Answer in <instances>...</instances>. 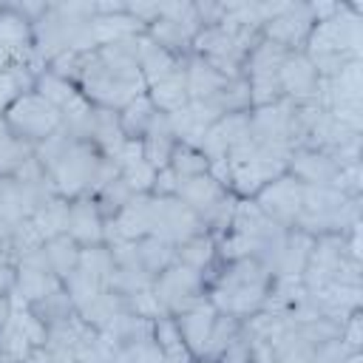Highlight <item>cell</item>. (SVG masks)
<instances>
[{"instance_id": "obj_1", "label": "cell", "mask_w": 363, "mask_h": 363, "mask_svg": "<svg viewBox=\"0 0 363 363\" xmlns=\"http://www.w3.org/2000/svg\"><path fill=\"white\" fill-rule=\"evenodd\" d=\"M136 37L105 43L88 51H65L54 57L45 68L74 82L91 105L122 111L130 99L147 91L136 62Z\"/></svg>"}, {"instance_id": "obj_2", "label": "cell", "mask_w": 363, "mask_h": 363, "mask_svg": "<svg viewBox=\"0 0 363 363\" xmlns=\"http://www.w3.org/2000/svg\"><path fill=\"white\" fill-rule=\"evenodd\" d=\"M34 159L45 170L54 193L68 201L77 196H94L108 179L119 176L111 159H105L91 142L77 139L65 128L40 142L34 147Z\"/></svg>"}, {"instance_id": "obj_3", "label": "cell", "mask_w": 363, "mask_h": 363, "mask_svg": "<svg viewBox=\"0 0 363 363\" xmlns=\"http://www.w3.org/2000/svg\"><path fill=\"white\" fill-rule=\"evenodd\" d=\"M272 272L255 261V258H233V261H218L210 275L204 278L207 284V301L238 320L252 318L255 312L264 309L267 295L272 289Z\"/></svg>"}, {"instance_id": "obj_4", "label": "cell", "mask_w": 363, "mask_h": 363, "mask_svg": "<svg viewBox=\"0 0 363 363\" xmlns=\"http://www.w3.org/2000/svg\"><path fill=\"white\" fill-rule=\"evenodd\" d=\"M96 3H48L43 17L31 26L34 31V54L45 68L54 57L65 51H88L96 48L94 20Z\"/></svg>"}, {"instance_id": "obj_5", "label": "cell", "mask_w": 363, "mask_h": 363, "mask_svg": "<svg viewBox=\"0 0 363 363\" xmlns=\"http://www.w3.org/2000/svg\"><path fill=\"white\" fill-rule=\"evenodd\" d=\"M360 224L352 227L343 235H318L312 238L306 267L301 272V281L306 289H318L326 284H346V286H363L360 272Z\"/></svg>"}, {"instance_id": "obj_6", "label": "cell", "mask_w": 363, "mask_h": 363, "mask_svg": "<svg viewBox=\"0 0 363 363\" xmlns=\"http://www.w3.org/2000/svg\"><path fill=\"white\" fill-rule=\"evenodd\" d=\"M258 40H261L258 26H247V23L233 20V17H221L216 26H204L199 31L190 54L210 62L218 74L235 79V77H244L247 57Z\"/></svg>"}, {"instance_id": "obj_7", "label": "cell", "mask_w": 363, "mask_h": 363, "mask_svg": "<svg viewBox=\"0 0 363 363\" xmlns=\"http://www.w3.org/2000/svg\"><path fill=\"white\" fill-rule=\"evenodd\" d=\"M357 224H360V199L346 196L335 187L303 184V210L292 230L318 238V235H343Z\"/></svg>"}, {"instance_id": "obj_8", "label": "cell", "mask_w": 363, "mask_h": 363, "mask_svg": "<svg viewBox=\"0 0 363 363\" xmlns=\"http://www.w3.org/2000/svg\"><path fill=\"white\" fill-rule=\"evenodd\" d=\"M306 57H349L363 60V6L337 3V9L320 17L306 40Z\"/></svg>"}, {"instance_id": "obj_9", "label": "cell", "mask_w": 363, "mask_h": 363, "mask_svg": "<svg viewBox=\"0 0 363 363\" xmlns=\"http://www.w3.org/2000/svg\"><path fill=\"white\" fill-rule=\"evenodd\" d=\"M224 170H227V187L235 199H255L269 182L286 173V159L247 139L224 156Z\"/></svg>"}, {"instance_id": "obj_10", "label": "cell", "mask_w": 363, "mask_h": 363, "mask_svg": "<svg viewBox=\"0 0 363 363\" xmlns=\"http://www.w3.org/2000/svg\"><path fill=\"white\" fill-rule=\"evenodd\" d=\"M201 20H199V9L196 3H159V14L153 17V23L145 28V34L159 43L164 51H170L173 57L184 60L193 51V40L201 31Z\"/></svg>"}, {"instance_id": "obj_11", "label": "cell", "mask_w": 363, "mask_h": 363, "mask_svg": "<svg viewBox=\"0 0 363 363\" xmlns=\"http://www.w3.org/2000/svg\"><path fill=\"white\" fill-rule=\"evenodd\" d=\"M153 295L159 301L162 315L176 318L193 306H199L201 301H207V284L201 278V272L173 261L164 272H159L153 278Z\"/></svg>"}, {"instance_id": "obj_12", "label": "cell", "mask_w": 363, "mask_h": 363, "mask_svg": "<svg viewBox=\"0 0 363 363\" xmlns=\"http://www.w3.org/2000/svg\"><path fill=\"white\" fill-rule=\"evenodd\" d=\"M3 119H6V125H9L23 142H28V145H34V147L62 128L60 111H57L43 94H37L34 88L26 91V94L3 113Z\"/></svg>"}, {"instance_id": "obj_13", "label": "cell", "mask_w": 363, "mask_h": 363, "mask_svg": "<svg viewBox=\"0 0 363 363\" xmlns=\"http://www.w3.org/2000/svg\"><path fill=\"white\" fill-rule=\"evenodd\" d=\"M286 54L289 51H284L281 45H275V43H269L264 37L250 51L247 65H244V79L250 85L252 108L272 105V102L284 99L281 96V65H284Z\"/></svg>"}, {"instance_id": "obj_14", "label": "cell", "mask_w": 363, "mask_h": 363, "mask_svg": "<svg viewBox=\"0 0 363 363\" xmlns=\"http://www.w3.org/2000/svg\"><path fill=\"white\" fill-rule=\"evenodd\" d=\"M318 17H315V9L312 3H284L261 28V37L281 45L284 51H303L306 48V40L315 28Z\"/></svg>"}, {"instance_id": "obj_15", "label": "cell", "mask_w": 363, "mask_h": 363, "mask_svg": "<svg viewBox=\"0 0 363 363\" xmlns=\"http://www.w3.org/2000/svg\"><path fill=\"white\" fill-rule=\"evenodd\" d=\"M23 65L34 68L37 74L43 71L34 54V31L23 14H17L9 3H3L0 9V71L23 68Z\"/></svg>"}, {"instance_id": "obj_16", "label": "cell", "mask_w": 363, "mask_h": 363, "mask_svg": "<svg viewBox=\"0 0 363 363\" xmlns=\"http://www.w3.org/2000/svg\"><path fill=\"white\" fill-rule=\"evenodd\" d=\"M207 233L199 216L179 199V196H153L150 204V235L164 238L167 244L179 247L182 241Z\"/></svg>"}, {"instance_id": "obj_17", "label": "cell", "mask_w": 363, "mask_h": 363, "mask_svg": "<svg viewBox=\"0 0 363 363\" xmlns=\"http://www.w3.org/2000/svg\"><path fill=\"white\" fill-rule=\"evenodd\" d=\"M34 91L43 94V96L60 111V116H62V128H68L71 133H77L79 125H82V122L88 119V113L94 111V105L82 96V91H79L74 82L57 77V74L48 71V68H43V71L37 74V79H34Z\"/></svg>"}, {"instance_id": "obj_18", "label": "cell", "mask_w": 363, "mask_h": 363, "mask_svg": "<svg viewBox=\"0 0 363 363\" xmlns=\"http://www.w3.org/2000/svg\"><path fill=\"white\" fill-rule=\"evenodd\" d=\"M252 201L275 224L292 230L295 221H298V216H301V210H303V184L298 179H292L289 173H284L275 182H269Z\"/></svg>"}, {"instance_id": "obj_19", "label": "cell", "mask_w": 363, "mask_h": 363, "mask_svg": "<svg viewBox=\"0 0 363 363\" xmlns=\"http://www.w3.org/2000/svg\"><path fill=\"white\" fill-rule=\"evenodd\" d=\"M340 170L343 167L326 150H318V147H298L289 153V162H286V173L306 187H335L337 190Z\"/></svg>"}, {"instance_id": "obj_20", "label": "cell", "mask_w": 363, "mask_h": 363, "mask_svg": "<svg viewBox=\"0 0 363 363\" xmlns=\"http://www.w3.org/2000/svg\"><path fill=\"white\" fill-rule=\"evenodd\" d=\"M318 91H320V77L312 60L303 51L286 54L281 65V96L295 105H309L318 102Z\"/></svg>"}, {"instance_id": "obj_21", "label": "cell", "mask_w": 363, "mask_h": 363, "mask_svg": "<svg viewBox=\"0 0 363 363\" xmlns=\"http://www.w3.org/2000/svg\"><path fill=\"white\" fill-rule=\"evenodd\" d=\"M150 193H133V199L111 221H105V244L136 241L142 235H150Z\"/></svg>"}, {"instance_id": "obj_22", "label": "cell", "mask_w": 363, "mask_h": 363, "mask_svg": "<svg viewBox=\"0 0 363 363\" xmlns=\"http://www.w3.org/2000/svg\"><path fill=\"white\" fill-rule=\"evenodd\" d=\"M250 139V111L244 113H230L221 116L218 122H213L199 145V150L210 159V162H221L233 147H238L241 142Z\"/></svg>"}, {"instance_id": "obj_23", "label": "cell", "mask_w": 363, "mask_h": 363, "mask_svg": "<svg viewBox=\"0 0 363 363\" xmlns=\"http://www.w3.org/2000/svg\"><path fill=\"white\" fill-rule=\"evenodd\" d=\"M65 233L85 250L105 244V218L99 216L91 196H77L68 201V224Z\"/></svg>"}, {"instance_id": "obj_24", "label": "cell", "mask_w": 363, "mask_h": 363, "mask_svg": "<svg viewBox=\"0 0 363 363\" xmlns=\"http://www.w3.org/2000/svg\"><path fill=\"white\" fill-rule=\"evenodd\" d=\"M216 315H218V309L210 301H201L199 306H193V309H187V312H182V315L173 318L176 326H179V335H182L184 346L190 349V354L196 360H201V354H204V346H207L210 329L216 323Z\"/></svg>"}, {"instance_id": "obj_25", "label": "cell", "mask_w": 363, "mask_h": 363, "mask_svg": "<svg viewBox=\"0 0 363 363\" xmlns=\"http://www.w3.org/2000/svg\"><path fill=\"white\" fill-rule=\"evenodd\" d=\"M136 62H139V71H142V79H145V88H150L153 82L170 77L182 60L173 57L170 51H164L159 43H153L147 34H139L136 37Z\"/></svg>"}, {"instance_id": "obj_26", "label": "cell", "mask_w": 363, "mask_h": 363, "mask_svg": "<svg viewBox=\"0 0 363 363\" xmlns=\"http://www.w3.org/2000/svg\"><path fill=\"white\" fill-rule=\"evenodd\" d=\"M139 145H142V153H145V159L150 162L153 170L167 167V162L173 156V147L179 145V139L173 133V125H170V116L167 113H156Z\"/></svg>"}, {"instance_id": "obj_27", "label": "cell", "mask_w": 363, "mask_h": 363, "mask_svg": "<svg viewBox=\"0 0 363 363\" xmlns=\"http://www.w3.org/2000/svg\"><path fill=\"white\" fill-rule=\"evenodd\" d=\"M119 176L125 179V184L133 190V193H150L153 190V179H156V170L150 167V162L145 159L142 153V145L139 142H128L125 150L119 153V159L113 162Z\"/></svg>"}, {"instance_id": "obj_28", "label": "cell", "mask_w": 363, "mask_h": 363, "mask_svg": "<svg viewBox=\"0 0 363 363\" xmlns=\"http://www.w3.org/2000/svg\"><path fill=\"white\" fill-rule=\"evenodd\" d=\"M147 96H150V102H153V108L159 111V113H176L179 108H184L187 102H190V96H187V74H184V60H182V65L170 74V77H164V79H159V82H153L147 91H145Z\"/></svg>"}, {"instance_id": "obj_29", "label": "cell", "mask_w": 363, "mask_h": 363, "mask_svg": "<svg viewBox=\"0 0 363 363\" xmlns=\"http://www.w3.org/2000/svg\"><path fill=\"white\" fill-rule=\"evenodd\" d=\"M184 74H187V96L190 99H207V96H213L216 91H221L230 82V77L218 74L210 62H204L196 54L184 57Z\"/></svg>"}, {"instance_id": "obj_30", "label": "cell", "mask_w": 363, "mask_h": 363, "mask_svg": "<svg viewBox=\"0 0 363 363\" xmlns=\"http://www.w3.org/2000/svg\"><path fill=\"white\" fill-rule=\"evenodd\" d=\"M176 261L184 264V267H190V269H196V272H201V278H204V275L218 264L216 235L199 233V235L182 241V244L176 247Z\"/></svg>"}, {"instance_id": "obj_31", "label": "cell", "mask_w": 363, "mask_h": 363, "mask_svg": "<svg viewBox=\"0 0 363 363\" xmlns=\"http://www.w3.org/2000/svg\"><path fill=\"white\" fill-rule=\"evenodd\" d=\"M26 306L31 309V315H34L45 329L62 326L65 320H71V318L77 315V309H74V303H71V298H68V292H65L62 284H60L57 289H51L48 295L37 298L34 303H26Z\"/></svg>"}, {"instance_id": "obj_32", "label": "cell", "mask_w": 363, "mask_h": 363, "mask_svg": "<svg viewBox=\"0 0 363 363\" xmlns=\"http://www.w3.org/2000/svg\"><path fill=\"white\" fill-rule=\"evenodd\" d=\"M153 343L159 346L162 363H193V360H196V357L190 354V349L184 346L176 320L167 318V315H162V318L153 320Z\"/></svg>"}, {"instance_id": "obj_33", "label": "cell", "mask_w": 363, "mask_h": 363, "mask_svg": "<svg viewBox=\"0 0 363 363\" xmlns=\"http://www.w3.org/2000/svg\"><path fill=\"white\" fill-rule=\"evenodd\" d=\"M79 252H82V247H79L68 233L54 235V238H48V241L43 244V255H45L51 272H54L60 281H65V278L77 269V264H79Z\"/></svg>"}, {"instance_id": "obj_34", "label": "cell", "mask_w": 363, "mask_h": 363, "mask_svg": "<svg viewBox=\"0 0 363 363\" xmlns=\"http://www.w3.org/2000/svg\"><path fill=\"white\" fill-rule=\"evenodd\" d=\"M156 113H159V111L153 108V102H150L147 94L130 99L122 111H116V116H119V128H122L125 139H128V142H142V136H145V130L150 128V122H153Z\"/></svg>"}, {"instance_id": "obj_35", "label": "cell", "mask_w": 363, "mask_h": 363, "mask_svg": "<svg viewBox=\"0 0 363 363\" xmlns=\"http://www.w3.org/2000/svg\"><path fill=\"white\" fill-rule=\"evenodd\" d=\"M133 250H136V258L142 264V269L156 278L159 272H164L173 261H176V247L167 244L164 238H156V235H142L133 241Z\"/></svg>"}, {"instance_id": "obj_36", "label": "cell", "mask_w": 363, "mask_h": 363, "mask_svg": "<svg viewBox=\"0 0 363 363\" xmlns=\"http://www.w3.org/2000/svg\"><path fill=\"white\" fill-rule=\"evenodd\" d=\"M34 156V145L23 142L0 116V179L3 176H14L28 159Z\"/></svg>"}, {"instance_id": "obj_37", "label": "cell", "mask_w": 363, "mask_h": 363, "mask_svg": "<svg viewBox=\"0 0 363 363\" xmlns=\"http://www.w3.org/2000/svg\"><path fill=\"white\" fill-rule=\"evenodd\" d=\"M309 247H312V235H306L301 230H289L284 258H281V267H278L275 278H301V272L306 267V258H309Z\"/></svg>"}, {"instance_id": "obj_38", "label": "cell", "mask_w": 363, "mask_h": 363, "mask_svg": "<svg viewBox=\"0 0 363 363\" xmlns=\"http://www.w3.org/2000/svg\"><path fill=\"white\" fill-rule=\"evenodd\" d=\"M241 323H244V320L218 312V315H216V323H213V329H210V337H207V346H204L201 360H207V363H218L221 354L227 352V346H230V343L235 340V335L241 332Z\"/></svg>"}, {"instance_id": "obj_39", "label": "cell", "mask_w": 363, "mask_h": 363, "mask_svg": "<svg viewBox=\"0 0 363 363\" xmlns=\"http://www.w3.org/2000/svg\"><path fill=\"white\" fill-rule=\"evenodd\" d=\"M34 227L43 233V238H54V235H62L65 233V224H68V199L62 196H51L45 204L37 207V213L31 216Z\"/></svg>"}, {"instance_id": "obj_40", "label": "cell", "mask_w": 363, "mask_h": 363, "mask_svg": "<svg viewBox=\"0 0 363 363\" xmlns=\"http://www.w3.org/2000/svg\"><path fill=\"white\" fill-rule=\"evenodd\" d=\"M37 71L34 68H3L0 71V116L26 94L34 88Z\"/></svg>"}, {"instance_id": "obj_41", "label": "cell", "mask_w": 363, "mask_h": 363, "mask_svg": "<svg viewBox=\"0 0 363 363\" xmlns=\"http://www.w3.org/2000/svg\"><path fill=\"white\" fill-rule=\"evenodd\" d=\"M94 204H96V210H99V216L105 218V221H111L130 199H133V190L125 184V179L122 176H113V179H108L94 196Z\"/></svg>"}, {"instance_id": "obj_42", "label": "cell", "mask_w": 363, "mask_h": 363, "mask_svg": "<svg viewBox=\"0 0 363 363\" xmlns=\"http://www.w3.org/2000/svg\"><path fill=\"white\" fill-rule=\"evenodd\" d=\"M167 167H170V170L176 173V179L182 182V179H193V176L210 173V159H207L199 147L179 142V145L173 147V156H170Z\"/></svg>"}, {"instance_id": "obj_43", "label": "cell", "mask_w": 363, "mask_h": 363, "mask_svg": "<svg viewBox=\"0 0 363 363\" xmlns=\"http://www.w3.org/2000/svg\"><path fill=\"white\" fill-rule=\"evenodd\" d=\"M43 244H45V238L34 227L31 218H23V221H17L11 227V252H14L17 261L26 258V255H31V252H37V250H43Z\"/></svg>"}, {"instance_id": "obj_44", "label": "cell", "mask_w": 363, "mask_h": 363, "mask_svg": "<svg viewBox=\"0 0 363 363\" xmlns=\"http://www.w3.org/2000/svg\"><path fill=\"white\" fill-rule=\"evenodd\" d=\"M340 340H343V346H346L352 354L363 352V309L352 312V315L340 323Z\"/></svg>"}, {"instance_id": "obj_45", "label": "cell", "mask_w": 363, "mask_h": 363, "mask_svg": "<svg viewBox=\"0 0 363 363\" xmlns=\"http://www.w3.org/2000/svg\"><path fill=\"white\" fill-rule=\"evenodd\" d=\"M218 363H252V343H250V335L241 323V332L235 335V340L227 346V352L221 354Z\"/></svg>"}, {"instance_id": "obj_46", "label": "cell", "mask_w": 363, "mask_h": 363, "mask_svg": "<svg viewBox=\"0 0 363 363\" xmlns=\"http://www.w3.org/2000/svg\"><path fill=\"white\" fill-rule=\"evenodd\" d=\"M176 190H179V179H176V173H173L170 167L156 170V179H153V190H150V196H176Z\"/></svg>"}, {"instance_id": "obj_47", "label": "cell", "mask_w": 363, "mask_h": 363, "mask_svg": "<svg viewBox=\"0 0 363 363\" xmlns=\"http://www.w3.org/2000/svg\"><path fill=\"white\" fill-rule=\"evenodd\" d=\"M23 363H54V354H51L48 346H34V349L26 354Z\"/></svg>"}, {"instance_id": "obj_48", "label": "cell", "mask_w": 363, "mask_h": 363, "mask_svg": "<svg viewBox=\"0 0 363 363\" xmlns=\"http://www.w3.org/2000/svg\"><path fill=\"white\" fill-rule=\"evenodd\" d=\"M11 227L14 224H9V221L0 218V247H11Z\"/></svg>"}, {"instance_id": "obj_49", "label": "cell", "mask_w": 363, "mask_h": 363, "mask_svg": "<svg viewBox=\"0 0 363 363\" xmlns=\"http://www.w3.org/2000/svg\"><path fill=\"white\" fill-rule=\"evenodd\" d=\"M14 264H17V258H14L11 247H0V267H14Z\"/></svg>"}, {"instance_id": "obj_50", "label": "cell", "mask_w": 363, "mask_h": 363, "mask_svg": "<svg viewBox=\"0 0 363 363\" xmlns=\"http://www.w3.org/2000/svg\"><path fill=\"white\" fill-rule=\"evenodd\" d=\"M343 363H363V354H360V352H357V354H349Z\"/></svg>"}, {"instance_id": "obj_51", "label": "cell", "mask_w": 363, "mask_h": 363, "mask_svg": "<svg viewBox=\"0 0 363 363\" xmlns=\"http://www.w3.org/2000/svg\"><path fill=\"white\" fill-rule=\"evenodd\" d=\"M193 363H207V360H193Z\"/></svg>"}, {"instance_id": "obj_52", "label": "cell", "mask_w": 363, "mask_h": 363, "mask_svg": "<svg viewBox=\"0 0 363 363\" xmlns=\"http://www.w3.org/2000/svg\"><path fill=\"white\" fill-rule=\"evenodd\" d=\"M0 9H3V3H0Z\"/></svg>"}]
</instances>
